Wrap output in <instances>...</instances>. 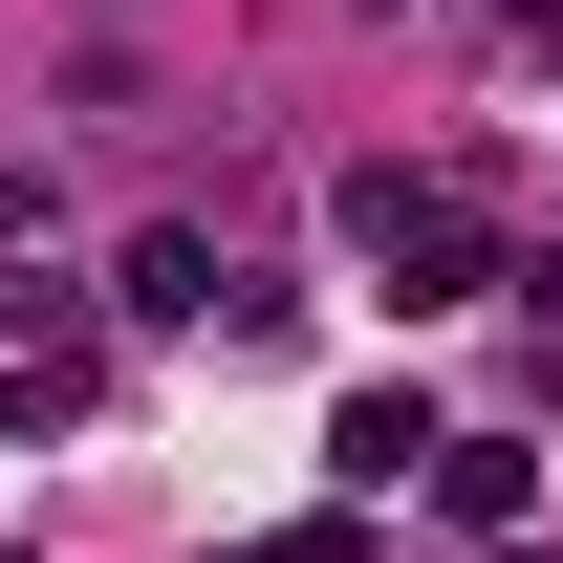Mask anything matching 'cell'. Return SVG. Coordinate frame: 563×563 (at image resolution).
<instances>
[{"instance_id":"obj_1","label":"cell","mask_w":563,"mask_h":563,"mask_svg":"<svg viewBox=\"0 0 563 563\" xmlns=\"http://www.w3.org/2000/svg\"><path fill=\"white\" fill-rule=\"evenodd\" d=\"M347 261L390 282V303H455V282L498 261V196L477 174H347Z\"/></svg>"},{"instance_id":"obj_2","label":"cell","mask_w":563,"mask_h":563,"mask_svg":"<svg viewBox=\"0 0 563 563\" xmlns=\"http://www.w3.org/2000/svg\"><path fill=\"white\" fill-rule=\"evenodd\" d=\"M433 498H455L477 542H520V520H542V455H520V433H433Z\"/></svg>"},{"instance_id":"obj_3","label":"cell","mask_w":563,"mask_h":563,"mask_svg":"<svg viewBox=\"0 0 563 563\" xmlns=\"http://www.w3.org/2000/svg\"><path fill=\"white\" fill-rule=\"evenodd\" d=\"M325 477H347V498L433 477V412H412V390H347V412H325Z\"/></svg>"},{"instance_id":"obj_4","label":"cell","mask_w":563,"mask_h":563,"mask_svg":"<svg viewBox=\"0 0 563 563\" xmlns=\"http://www.w3.org/2000/svg\"><path fill=\"white\" fill-rule=\"evenodd\" d=\"M131 325H217V239H131Z\"/></svg>"},{"instance_id":"obj_5","label":"cell","mask_w":563,"mask_h":563,"mask_svg":"<svg viewBox=\"0 0 563 563\" xmlns=\"http://www.w3.org/2000/svg\"><path fill=\"white\" fill-rule=\"evenodd\" d=\"M261 563H368V520H282V542Z\"/></svg>"},{"instance_id":"obj_6","label":"cell","mask_w":563,"mask_h":563,"mask_svg":"<svg viewBox=\"0 0 563 563\" xmlns=\"http://www.w3.org/2000/svg\"><path fill=\"white\" fill-rule=\"evenodd\" d=\"M498 22H520V44H563V0H498Z\"/></svg>"},{"instance_id":"obj_7","label":"cell","mask_w":563,"mask_h":563,"mask_svg":"<svg viewBox=\"0 0 563 563\" xmlns=\"http://www.w3.org/2000/svg\"><path fill=\"white\" fill-rule=\"evenodd\" d=\"M498 563H542V542H498Z\"/></svg>"},{"instance_id":"obj_8","label":"cell","mask_w":563,"mask_h":563,"mask_svg":"<svg viewBox=\"0 0 563 563\" xmlns=\"http://www.w3.org/2000/svg\"><path fill=\"white\" fill-rule=\"evenodd\" d=\"M0 563H22V542H0Z\"/></svg>"}]
</instances>
